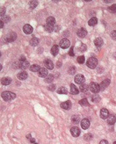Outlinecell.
Segmentation results:
<instances>
[{
	"mask_svg": "<svg viewBox=\"0 0 116 144\" xmlns=\"http://www.w3.org/2000/svg\"><path fill=\"white\" fill-rule=\"evenodd\" d=\"M16 94L11 92H9V91H6V92H3L2 93V99L6 101H12L16 98Z\"/></svg>",
	"mask_w": 116,
	"mask_h": 144,
	"instance_id": "6da1fadb",
	"label": "cell"
},
{
	"mask_svg": "<svg viewBox=\"0 0 116 144\" xmlns=\"http://www.w3.org/2000/svg\"><path fill=\"white\" fill-rule=\"evenodd\" d=\"M98 63V59L96 57H90L87 61V66L91 69H94V68H95L97 67Z\"/></svg>",
	"mask_w": 116,
	"mask_h": 144,
	"instance_id": "7a4b0ae2",
	"label": "cell"
},
{
	"mask_svg": "<svg viewBox=\"0 0 116 144\" xmlns=\"http://www.w3.org/2000/svg\"><path fill=\"white\" fill-rule=\"evenodd\" d=\"M16 38H17V35L15 32H10L6 35L4 40L7 43H11V42L15 41L16 40Z\"/></svg>",
	"mask_w": 116,
	"mask_h": 144,
	"instance_id": "3957f363",
	"label": "cell"
},
{
	"mask_svg": "<svg viewBox=\"0 0 116 144\" xmlns=\"http://www.w3.org/2000/svg\"><path fill=\"white\" fill-rule=\"evenodd\" d=\"M89 88L91 92L95 93V94L98 93L101 91L100 85H98V84H97L95 82H91L89 85Z\"/></svg>",
	"mask_w": 116,
	"mask_h": 144,
	"instance_id": "277c9868",
	"label": "cell"
},
{
	"mask_svg": "<svg viewBox=\"0 0 116 144\" xmlns=\"http://www.w3.org/2000/svg\"><path fill=\"white\" fill-rule=\"evenodd\" d=\"M74 81L77 85H82V84H84V81H85V78L84 76L80 75V74H78L74 78Z\"/></svg>",
	"mask_w": 116,
	"mask_h": 144,
	"instance_id": "5b68a950",
	"label": "cell"
},
{
	"mask_svg": "<svg viewBox=\"0 0 116 144\" xmlns=\"http://www.w3.org/2000/svg\"><path fill=\"white\" fill-rule=\"evenodd\" d=\"M71 45V42H70L69 40H67V38H64V39H62L60 42V47L63 49H67L70 47Z\"/></svg>",
	"mask_w": 116,
	"mask_h": 144,
	"instance_id": "8992f818",
	"label": "cell"
},
{
	"mask_svg": "<svg viewBox=\"0 0 116 144\" xmlns=\"http://www.w3.org/2000/svg\"><path fill=\"white\" fill-rule=\"evenodd\" d=\"M90 125H91L90 121H89V119H82V120H81V122H80V125H81V128L83 129H84V130L88 129L90 127Z\"/></svg>",
	"mask_w": 116,
	"mask_h": 144,
	"instance_id": "52a82bcc",
	"label": "cell"
},
{
	"mask_svg": "<svg viewBox=\"0 0 116 144\" xmlns=\"http://www.w3.org/2000/svg\"><path fill=\"white\" fill-rule=\"evenodd\" d=\"M100 116L102 119H107L109 116V112L107 108H101L100 111Z\"/></svg>",
	"mask_w": 116,
	"mask_h": 144,
	"instance_id": "ba28073f",
	"label": "cell"
},
{
	"mask_svg": "<svg viewBox=\"0 0 116 144\" xmlns=\"http://www.w3.org/2000/svg\"><path fill=\"white\" fill-rule=\"evenodd\" d=\"M71 133L73 137H77L80 134V129L77 126H73L71 129Z\"/></svg>",
	"mask_w": 116,
	"mask_h": 144,
	"instance_id": "9c48e42d",
	"label": "cell"
},
{
	"mask_svg": "<svg viewBox=\"0 0 116 144\" xmlns=\"http://www.w3.org/2000/svg\"><path fill=\"white\" fill-rule=\"evenodd\" d=\"M61 107L63 108V109L69 110V109H71L72 107V103L71 101H66L64 102H62L61 104Z\"/></svg>",
	"mask_w": 116,
	"mask_h": 144,
	"instance_id": "30bf717a",
	"label": "cell"
},
{
	"mask_svg": "<svg viewBox=\"0 0 116 144\" xmlns=\"http://www.w3.org/2000/svg\"><path fill=\"white\" fill-rule=\"evenodd\" d=\"M38 75L40 78H47L48 76V71L47 70V68H41L40 71H38Z\"/></svg>",
	"mask_w": 116,
	"mask_h": 144,
	"instance_id": "8fae6325",
	"label": "cell"
},
{
	"mask_svg": "<svg viewBox=\"0 0 116 144\" xmlns=\"http://www.w3.org/2000/svg\"><path fill=\"white\" fill-rule=\"evenodd\" d=\"M23 30L26 34H31L33 31V28L31 26L30 24H26V25L23 26Z\"/></svg>",
	"mask_w": 116,
	"mask_h": 144,
	"instance_id": "7c38bea8",
	"label": "cell"
},
{
	"mask_svg": "<svg viewBox=\"0 0 116 144\" xmlns=\"http://www.w3.org/2000/svg\"><path fill=\"white\" fill-rule=\"evenodd\" d=\"M107 122L109 125H114L116 122V115L115 114L109 115V116L107 119Z\"/></svg>",
	"mask_w": 116,
	"mask_h": 144,
	"instance_id": "4fadbf2b",
	"label": "cell"
},
{
	"mask_svg": "<svg viewBox=\"0 0 116 144\" xmlns=\"http://www.w3.org/2000/svg\"><path fill=\"white\" fill-rule=\"evenodd\" d=\"M110 82H111L110 79H105V80H104L100 84L101 91H104L107 87H108V85H110Z\"/></svg>",
	"mask_w": 116,
	"mask_h": 144,
	"instance_id": "5bb4252c",
	"label": "cell"
},
{
	"mask_svg": "<svg viewBox=\"0 0 116 144\" xmlns=\"http://www.w3.org/2000/svg\"><path fill=\"white\" fill-rule=\"evenodd\" d=\"M87 32L84 28H80V29L77 30V35L80 38L85 37L87 36Z\"/></svg>",
	"mask_w": 116,
	"mask_h": 144,
	"instance_id": "9a60e30c",
	"label": "cell"
},
{
	"mask_svg": "<svg viewBox=\"0 0 116 144\" xmlns=\"http://www.w3.org/2000/svg\"><path fill=\"white\" fill-rule=\"evenodd\" d=\"M44 65L46 67V68L47 69H49V70H53L54 69V63H53V61H51V60H46V61H44Z\"/></svg>",
	"mask_w": 116,
	"mask_h": 144,
	"instance_id": "2e32d148",
	"label": "cell"
},
{
	"mask_svg": "<svg viewBox=\"0 0 116 144\" xmlns=\"http://www.w3.org/2000/svg\"><path fill=\"white\" fill-rule=\"evenodd\" d=\"M30 67V63L27 61H19V68L22 70L27 69Z\"/></svg>",
	"mask_w": 116,
	"mask_h": 144,
	"instance_id": "e0dca14e",
	"label": "cell"
},
{
	"mask_svg": "<svg viewBox=\"0 0 116 144\" xmlns=\"http://www.w3.org/2000/svg\"><path fill=\"white\" fill-rule=\"evenodd\" d=\"M17 78H18L19 80L24 81L28 78V74L26 71H21L17 75Z\"/></svg>",
	"mask_w": 116,
	"mask_h": 144,
	"instance_id": "ac0fdd59",
	"label": "cell"
},
{
	"mask_svg": "<svg viewBox=\"0 0 116 144\" xmlns=\"http://www.w3.org/2000/svg\"><path fill=\"white\" fill-rule=\"evenodd\" d=\"M94 45H95L96 47H102L104 42H103V40L101 39V37H97L96 39L94 40Z\"/></svg>",
	"mask_w": 116,
	"mask_h": 144,
	"instance_id": "d6986e66",
	"label": "cell"
},
{
	"mask_svg": "<svg viewBox=\"0 0 116 144\" xmlns=\"http://www.w3.org/2000/svg\"><path fill=\"white\" fill-rule=\"evenodd\" d=\"M55 23H56V19L53 16H49L47 19V20H46V24H47V25L55 26Z\"/></svg>",
	"mask_w": 116,
	"mask_h": 144,
	"instance_id": "ffe728a7",
	"label": "cell"
},
{
	"mask_svg": "<svg viewBox=\"0 0 116 144\" xmlns=\"http://www.w3.org/2000/svg\"><path fill=\"white\" fill-rule=\"evenodd\" d=\"M50 52H51V54L53 56H54V57H55V56H57L58 54V53H59V47H58V45H54V46H53L52 48H51Z\"/></svg>",
	"mask_w": 116,
	"mask_h": 144,
	"instance_id": "44dd1931",
	"label": "cell"
},
{
	"mask_svg": "<svg viewBox=\"0 0 116 144\" xmlns=\"http://www.w3.org/2000/svg\"><path fill=\"white\" fill-rule=\"evenodd\" d=\"M1 82L3 85H9L11 84L12 82V79L10 78H8V77H6V78H3L1 80Z\"/></svg>",
	"mask_w": 116,
	"mask_h": 144,
	"instance_id": "7402d4cb",
	"label": "cell"
},
{
	"mask_svg": "<svg viewBox=\"0 0 116 144\" xmlns=\"http://www.w3.org/2000/svg\"><path fill=\"white\" fill-rule=\"evenodd\" d=\"M70 87H71V93L72 94H77L79 93V90L77 89V88L73 85V84H71V85H70Z\"/></svg>",
	"mask_w": 116,
	"mask_h": 144,
	"instance_id": "603a6c76",
	"label": "cell"
},
{
	"mask_svg": "<svg viewBox=\"0 0 116 144\" xmlns=\"http://www.w3.org/2000/svg\"><path fill=\"white\" fill-rule=\"evenodd\" d=\"M79 90H80V92H81L83 93L84 92H87V91L89 90V86L87 85H86V84H82V85H80Z\"/></svg>",
	"mask_w": 116,
	"mask_h": 144,
	"instance_id": "cb8c5ba5",
	"label": "cell"
},
{
	"mask_svg": "<svg viewBox=\"0 0 116 144\" xmlns=\"http://www.w3.org/2000/svg\"><path fill=\"white\" fill-rule=\"evenodd\" d=\"M39 43H40V40H39V39H38V38H37V37L32 38V39H31L30 41V45H31V46H33V47L37 46V45L39 44Z\"/></svg>",
	"mask_w": 116,
	"mask_h": 144,
	"instance_id": "d4e9b609",
	"label": "cell"
},
{
	"mask_svg": "<svg viewBox=\"0 0 116 144\" xmlns=\"http://www.w3.org/2000/svg\"><path fill=\"white\" fill-rule=\"evenodd\" d=\"M80 118L79 115H73L72 118H71V122H73L74 125H77L80 122Z\"/></svg>",
	"mask_w": 116,
	"mask_h": 144,
	"instance_id": "484cf974",
	"label": "cell"
},
{
	"mask_svg": "<svg viewBox=\"0 0 116 144\" xmlns=\"http://www.w3.org/2000/svg\"><path fill=\"white\" fill-rule=\"evenodd\" d=\"M98 23V19L96 17H92L91 19H90V20L88 21V25L90 26H95Z\"/></svg>",
	"mask_w": 116,
	"mask_h": 144,
	"instance_id": "4316f807",
	"label": "cell"
},
{
	"mask_svg": "<svg viewBox=\"0 0 116 144\" xmlns=\"http://www.w3.org/2000/svg\"><path fill=\"white\" fill-rule=\"evenodd\" d=\"M40 68H41L38 64H33L32 66H30V70L31 71H33V72H38L40 70Z\"/></svg>",
	"mask_w": 116,
	"mask_h": 144,
	"instance_id": "83f0119b",
	"label": "cell"
},
{
	"mask_svg": "<svg viewBox=\"0 0 116 144\" xmlns=\"http://www.w3.org/2000/svg\"><path fill=\"white\" fill-rule=\"evenodd\" d=\"M91 100H92V101L94 103H98L100 102L101 101V97L98 95V94H94V95L91 97Z\"/></svg>",
	"mask_w": 116,
	"mask_h": 144,
	"instance_id": "f1b7e54d",
	"label": "cell"
},
{
	"mask_svg": "<svg viewBox=\"0 0 116 144\" xmlns=\"http://www.w3.org/2000/svg\"><path fill=\"white\" fill-rule=\"evenodd\" d=\"M79 104L80 105H82V106H89L90 104L88 102V101H87V98H83V99H81L80 101H79Z\"/></svg>",
	"mask_w": 116,
	"mask_h": 144,
	"instance_id": "f546056e",
	"label": "cell"
},
{
	"mask_svg": "<svg viewBox=\"0 0 116 144\" xmlns=\"http://www.w3.org/2000/svg\"><path fill=\"white\" fill-rule=\"evenodd\" d=\"M54 29H55V26H51V25H47V24H46L45 30H47L48 33H52L53 31H54Z\"/></svg>",
	"mask_w": 116,
	"mask_h": 144,
	"instance_id": "4dcf8cb0",
	"label": "cell"
},
{
	"mask_svg": "<svg viewBox=\"0 0 116 144\" xmlns=\"http://www.w3.org/2000/svg\"><path fill=\"white\" fill-rule=\"evenodd\" d=\"M54 75H49L47 78H45L44 81L46 83H51V82H53V81H54Z\"/></svg>",
	"mask_w": 116,
	"mask_h": 144,
	"instance_id": "1f68e13d",
	"label": "cell"
},
{
	"mask_svg": "<svg viewBox=\"0 0 116 144\" xmlns=\"http://www.w3.org/2000/svg\"><path fill=\"white\" fill-rule=\"evenodd\" d=\"M57 93L58 94H67V91L66 88L61 87L57 90Z\"/></svg>",
	"mask_w": 116,
	"mask_h": 144,
	"instance_id": "d6a6232c",
	"label": "cell"
},
{
	"mask_svg": "<svg viewBox=\"0 0 116 144\" xmlns=\"http://www.w3.org/2000/svg\"><path fill=\"white\" fill-rule=\"evenodd\" d=\"M38 5V2L37 1H30L29 2V6L31 9H35Z\"/></svg>",
	"mask_w": 116,
	"mask_h": 144,
	"instance_id": "836d02e7",
	"label": "cell"
},
{
	"mask_svg": "<svg viewBox=\"0 0 116 144\" xmlns=\"http://www.w3.org/2000/svg\"><path fill=\"white\" fill-rule=\"evenodd\" d=\"M1 21H2L3 23H9L10 21V17L9 16H1Z\"/></svg>",
	"mask_w": 116,
	"mask_h": 144,
	"instance_id": "e575fe53",
	"label": "cell"
},
{
	"mask_svg": "<svg viewBox=\"0 0 116 144\" xmlns=\"http://www.w3.org/2000/svg\"><path fill=\"white\" fill-rule=\"evenodd\" d=\"M108 11L111 13H116V4H113L110 7H108Z\"/></svg>",
	"mask_w": 116,
	"mask_h": 144,
	"instance_id": "d590c367",
	"label": "cell"
},
{
	"mask_svg": "<svg viewBox=\"0 0 116 144\" xmlns=\"http://www.w3.org/2000/svg\"><path fill=\"white\" fill-rule=\"evenodd\" d=\"M68 73L70 74V75H74V74L76 73V68H75V67H73V66L70 67L69 69H68Z\"/></svg>",
	"mask_w": 116,
	"mask_h": 144,
	"instance_id": "8d00e7d4",
	"label": "cell"
},
{
	"mask_svg": "<svg viewBox=\"0 0 116 144\" xmlns=\"http://www.w3.org/2000/svg\"><path fill=\"white\" fill-rule=\"evenodd\" d=\"M92 135L90 134V133H87V134H85L84 136V140H86V141H90V140H91V139H92Z\"/></svg>",
	"mask_w": 116,
	"mask_h": 144,
	"instance_id": "74e56055",
	"label": "cell"
},
{
	"mask_svg": "<svg viewBox=\"0 0 116 144\" xmlns=\"http://www.w3.org/2000/svg\"><path fill=\"white\" fill-rule=\"evenodd\" d=\"M84 61H85V58H84V56H80V57H77V62H78L80 64H84Z\"/></svg>",
	"mask_w": 116,
	"mask_h": 144,
	"instance_id": "f35d334b",
	"label": "cell"
},
{
	"mask_svg": "<svg viewBox=\"0 0 116 144\" xmlns=\"http://www.w3.org/2000/svg\"><path fill=\"white\" fill-rule=\"evenodd\" d=\"M55 88H56V85H54V84H52V85H50L48 87V90L51 91V92H54V91L55 90Z\"/></svg>",
	"mask_w": 116,
	"mask_h": 144,
	"instance_id": "ab89813d",
	"label": "cell"
},
{
	"mask_svg": "<svg viewBox=\"0 0 116 144\" xmlns=\"http://www.w3.org/2000/svg\"><path fill=\"white\" fill-rule=\"evenodd\" d=\"M111 37L114 40H116V30H113L111 33Z\"/></svg>",
	"mask_w": 116,
	"mask_h": 144,
	"instance_id": "60d3db41",
	"label": "cell"
},
{
	"mask_svg": "<svg viewBox=\"0 0 116 144\" xmlns=\"http://www.w3.org/2000/svg\"><path fill=\"white\" fill-rule=\"evenodd\" d=\"M5 13H6V8L5 7H2L1 9H0V15L1 16H5Z\"/></svg>",
	"mask_w": 116,
	"mask_h": 144,
	"instance_id": "b9f144b4",
	"label": "cell"
},
{
	"mask_svg": "<svg viewBox=\"0 0 116 144\" xmlns=\"http://www.w3.org/2000/svg\"><path fill=\"white\" fill-rule=\"evenodd\" d=\"M86 50H87V47H86V45H85V44H82V45H81V47H80V52H84Z\"/></svg>",
	"mask_w": 116,
	"mask_h": 144,
	"instance_id": "7bdbcfd3",
	"label": "cell"
},
{
	"mask_svg": "<svg viewBox=\"0 0 116 144\" xmlns=\"http://www.w3.org/2000/svg\"><path fill=\"white\" fill-rule=\"evenodd\" d=\"M69 55L71 56V57H73L74 56V53H73V47H71V49L69 51Z\"/></svg>",
	"mask_w": 116,
	"mask_h": 144,
	"instance_id": "ee69618b",
	"label": "cell"
},
{
	"mask_svg": "<svg viewBox=\"0 0 116 144\" xmlns=\"http://www.w3.org/2000/svg\"><path fill=\"white\" fill-rule=\"evenodd\" d=\"M99 144H108V142L107 141V140H105V139H102L99 143Z\"/></svg>",
	"mask_w": 116,
	"mask_h": 144,
	"instance_id": "f6af8a7d",
	"label": "cell"
},
{
	"mask_svg": "<svg viewBox=\"0 0 116 144\" xmlns=\"http://www.w3.org/2000/svg\"><path fill=\"white\" fill-rule=\"evenodd\" d=\"M61 66H62V63L61 61H57V68H61Z\"/></svg>",
	"mask_w": 116,
	"mask_h": 144,
	"instance_id": "bcb514c9",
	"label": "cell"
},
{
	"mask_svg": "<svg viewBox=\"0 0 116 144\" xmlns=\"http://www.w3.org/2000/svg\"><path fill=\"white\" fill-rule=\"evenodd\" d=\"M4 27V23L2 21H0V28H3Z\"/></svg>",
	"mask_w": 116,
	"mask_h": 144,
	"instance_id": "7dc6e473",
	"label": "cell"
},
{
	"mask_svg": "<svg viewBox=\"0 0 116 144\" xmlns=\"http://www.w3.org/2000/svg\"><path fill=\"white\" fill-rule=\"evenodd\" d=\"M60 30V27L59 26H55V29H54V31H56V32H57V31Z\"/></svg>",
	"mask_w": 116,
	"mask_h": 144,
	"instance_id": "c3c4849f",
	"label": "cell"
},
{
	"mask_svg": "<svg viewBox=\"0 0 116 144\" xmlns=\"http://www.w3.org/2000/svg\"><path fill=\"white\" fill-rule=\"evenodd\" d=\"M20 61H26L25 56H22V57H21V58H20Z\"/></svg>",
	"mask_w": 116,
	"mask_h": 144,
	"instance_id": "681fc988",
	"label": "cell"
},
{
	"mask_svg": "<svg viewBox=\"0 0 116 144\" xmlns=\"http://www.w3.org/2000/svg\"><path fill=\"white\" fill-rule=\"evenodd\" d=\"M30 142L32 143H35V139L34 138H31L30 139Z\"/></svg>",
	"mask_w": 116,
	"mask_h": 144,
	"instance_id": "f907efd6",
	"label": "cell"
},
{
	"mask_svg": "<svg viewBox=\"0 0 116 144\" xmlns=\"http://www.w3.org/2000/svg\"><path fill=\"white\" fill-rule=\"evenodd\" d=\"M111 2H112L111 0H108H108H104V2H105V3H110Z\"/></svg>",
	"mask_w": 116,
	"mask_h": 144,
	"instance_id": "816d5d0a",
	"label": "cell"
},
{
	"mask_svg": "<svg viewBox=\"0 0 116 144\" xmlns=\"http://www.w3.org/2000/svg\"><path fill=\"white\" fill-rule=\"evenodd\" d=\"M26 137H27V139H31L32 137H31V136H30V134H29V135H27L26 136Z\"/></svg>",
	"mask_w": 116,
	"mask_h": 144,
	"instance_id": "f5cc1de1",
	"label": "cell"
},
{
	"mask_svg": "<svg viewBox=\"0 0 116 144\" xmlns=\"http://www.w3.org/2000/svg\"><path fill=\"white\" fill-rule=\"evenodd\" d=\"M113 144H116V141H115V142H114V143H113Z\"/></svg>",
	"mask_w": 116,
	"mask_h": 144,
	"instance_id": "db71d44e",
	"label": "cell"
},
{
	"mask_svg": "<svg viewBox=\"0 0 116 144\" xmlns=\"http://www.w3.org/2000/svg\"><path fill=\"white\" fill-rule=\"evenodd\" d=\"M34 144H38V143H34Z\"/></svg>",
	"mask_w": 116,
	"mask_h": 144,
	"instance_id": "11a10c76",
	"label": "cell"
}]
</instances>
